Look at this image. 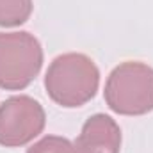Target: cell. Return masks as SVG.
Here are the masks:
<instances>
[{
	"label": "cell",
	"instance_id": "7",
	"mask_svg": "<svg viewBox=\"0 0 153 153\" xmlns=\"http://www.w3.org/2000/svg\"><path fill=\"white\" fill-rule=\"evenodd\" d=\"M27 153H75L70 139L61 135H45L41 141L34 143Z\"/></svg>",
	"mask_w": 153,
	"mask_h": 153
},
{
	"label": "cell",
	"instance_id": "4",
	"mask_svg": "<svg viewBox=\"0 0 153 153\" xmlns=\"http://www.w3.org/2000/svg\"><path fill=\"white\" fill-rule=\"evenodd\" d=\"M46 114L38 100L27 94L7 98L0 105V146L20 148L43 132Z\"/></svg>",
	"mask_w": 153,
	"mask_h": 153
},
{
	"label": "cell",
	"instance_id": "5",
	"mask_svg": "<svg viewBox=\"0 0 153 153\" xmlns=\"http://www.w3.org/2000/svg\"><path fill=\"white\" fill-rule=\"evenodd\" d=\"M75 153H119L121 128L107 114L91 116L73 143Z\"/></svg>",
	"mask_w": 153,
	"mask_h": 153
},
{
	"label": "cell",
	"instance_id": "6",
	"mask_svg": "<svg viewBox=\"0 0 153 153\" xmlns=\"http://www.w3.org/2000/svg\"><path fill=\"white\" fill-rule=\"evenodd\" d=\"M32 0H0V27H20L32 14Z\"/></svg>",
	"mask_w": 153,
	"mask_h": 153
},
{
	"label": "cell",
	"instance_id": "3",
	"mask_svg": "<svg viewBox=\"0 0 153 153\" xmlns=\"http://www.w3.org/2000/svg\"><path fill=\"white\" fill-rule=\"evenodd\" d=\"M43 66V46L25 30L0 32V89L22 91L29 87Z\"/></svg>",
	"mask_w": 153,
	"mask_h": 153
},
{
	"label": "cell",
	"instance_id": "1",
	"mask_svg": "<svg viewBox=\"0 0 153 153\" xmlns=\"http://www.w3.org/2000/svg\"><path fill=\"white\" fill-rule=\"evenodd\" d=\"M98 85L100 70L85 53H62L50 62L45 73L46 94L64 109H76L91 102Z\"/></svg>",
	"mask_w": 153,
	"mask_h": 153
},
{
	"label": "cell",
	"instance_id": "2",
	"mask_svg": "<svg viewBox=\"0 0 153 153\" xmlns=\"http://www.w3.org/2000/svg\"><path fill=\"white\" fill-rule=\"evenodd\" d=\"M103 98L119 116H144L153 111V68L146 62L125 61L107 76Z\"/></svg>",
	"mask_w": 153,
	"mask_h": 153
}]
</instances>
